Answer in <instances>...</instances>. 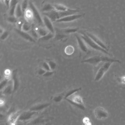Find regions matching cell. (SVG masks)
Listing matches in <instances>:
<instances>
[{"label":"cell","instance_id":"22","mask_svg":"<svg viewBox=\"0 0 125 125\" xmlns=\"http://www.w3.org/2000/svg\"><path fill=\"white\" fill-rule=\"evenodd\" d=\"M78 28H69V29H66L65 32L66 33H72L78 31Z\"/></svg>","mask_w":125,"mask_h":125},{"label":"cell","instance_id":"2","mask_svg":"<svg viewBox=\"0 0 125 125\" xmlns=\"http://www.w3.org/2000/svg\"><path fill=\"white\" fill-rule=\"evenodd\" d=\"M101 62H112L121 63L120 61L118 60L110 58L108 57H104L103 56H95L84 60L82 61V62L89 63L91 65H98Z\"/></svg>","mask_w":125,"mask_h":125},{"label":"cell","instance_id":"5","mask_svg":"<svg viewBox=\"0 0 125 125\" xmlns=\"http://www.w3.org/2000/svg\"><path fill=\"white\" fill-rule=\"evenodd\" d=\"M94 114L96 118L98 120H103L109 116L108 112L102 107H98L94 109Z\"/></svg>","mask_w":125,"mask_h":125},{"label":"cell","instance_id":"19","mask_svg":"<svg viewBox=\"0 0 125 125\" xmlns=\"http://www.w3.org/2000/svg\"><path fill=\"white\" fill-rule=\"evenodd\" d=\"M16 6H10V9L9 11L10 16H15V11H16Z\"/></svg>","mask_w":125,"mask_h":125},{"label":"cell","instance_id":"6","mask_svg":"<svg viewBox=\"0 0 125 125\" xmlns=\"http://www.w3.org/2000/svg\"><path fill=\"white\" fill-rule=\"evenodd\" d=\"M30 7V8L31 9L32 11V13L35 19L38 23L41 25H43V20H42L41 17L40 16V14L39 13L38 10L36 8L34 4L32 3V2H30L29 3Z\"/></svg>","mask_w":125,"mask_h":125},{"label":"cell","instance_id":"13","mask_svg":"<svg viewBox=\"0 0 125 125\" xmlns=\"http://www.w3.org/2000/svg\"><path fill=\"white\" fill-rule=\"evenodd\" d=\"M20 112H17L11 114L8 118V121L11 125H15L18 117L20 115Z\"/></svg>","mask_w":125,"mask_h":125},{"label":"cell","instance_id":"15","mask_svg":"<svg viewBox=\"0 0 125 125\" xmlns=\"http://www.w3.org/2000/svg\"><path fill=\"white\" fill-rule=\"evenodd\" d=\"M53 6L55 10L57 11H66L68 9L66 6L62 5L56 4V5H53Z\"/></svg>","mask_w":125,"mask_h":125},{"label":"cell","instance_id":"7","mask_svg":"<svg viewBox=\"0 0 125 125\" xmlns=\"http://www.w3.org/2000/svg\"><path fill=\"white\" fill-rule=\"evenodd\" d=\"M84 14H76L70 15L60 19L56 21V22H69L80 19L84 16Z\"/></svg>","mask_w":125,"mask_h":125},{"label":"cell","instance_id":"12","mask_svg":"<svg viewBox=\"0 0 125 125\" xmlns=\"http://www.w3.org/2000/svg\"><path fill=\"white\" fill-rule=\"evenodd\" d=\"M15 31L20 36H21L24 39L31 42H35V40L32 37L25 32H24L23 31L20 30L19 29H15Z\"/></svg>","mask_w":125,"mask_h":125},{"label":"cell","instance_id":"10","mask_svg":"<svg viewBox=\"0 0 125 125\" xmlns=\"http://www.w3.org/2000/svg\"><path fill=\"white\" fill-rule=\"evenodd\" d=\"M43 22L46 27L50 31V32L54 33V27L50 19L46 16H45L43 19Z\"/></svg>","mask_w":125,"mask_h":125},{"label":"cell","instance_id":"26","mask_svg":"<svg viewBox=\"0 0 125 125\" xmlns=\"http://www.w3.org/2000/svg\"><path fill=\"white\" fill-rule=\"evenodd\" d=\"M118 81L122 84L125 85V76L118 78Z\"/></svg>","mask_w":125,"mask_h":125},{"label":"cell","instance_id":"20","mask_svg":"<svg viewBox=\"0 0 125 125\" xmlns=\"http://www.w3.org/2000/svg\"><path fill=\"white\" fill-rule=\"evenodd\" d=\"M22 29L23 30V31H24V32L28 31L30 29V26L28 23L25 22V23H23V25L22 27Z\"/></svg>","mask_w":125,"mask_h":125},{"label":"cell","instance_id":"27","mask_svg":"<svg viewBox=\"0 0 125 125\" xmlns=\"http://www.w3.org/2000/svg\"><path fill=\"white\" fill-rule=\"evenodd\" d=\"M9 33L7 31L4 32L1 35V39L2 40H5L7 38L8 36Z\"/></svg>","mask_w":125,"mask_h":125},{"label":"cell","instance_id":"18","mask_svg":"<svg viewBox=\"0 0 125 125\" xmlns=\"http://www.w3.org/2000/svg\"><path fill=\"white\" fill-rule=\"evenodd\" d=\"M38 33L39 35L41 36L42 37L45 36L48 34L47 31L44 29H42V28H39L38 29Z\"/></svg>","mask_w":125,"mask_h":125},{"label":"cell","instance_id":"17","mask_svg":"<svg viewBox=\"0 0 125 125\" xmlns=\"http://www.w3.org/2000/svg\"><path fill=\"white\" fill-rule=\"evenodd\" d=\"M53 36H54L53 33H52L51 32L49 33H48L45 36L42 37L40 39V40H42V41H48V40H50V39H52V38H53Z\"/></svg>","mask_w":125,"mask_h":125},{"label":"cell","instance_id":"33","mask_svg":"<svg viewBox=\"0 0 125 125\" xmlns=\"http://www.w3.org/2000/svg\"><path fill=\"white\" fill-rule=\"evenodd\" d=\"M4 104V101L1 99V100H0V106H2V105H3Z\"/></svg>","mask_w":125,"mask_h":125},{"label":"cell","instance_id":"1","mask_svg":"<svg viewBox=\"0 0 125 125\" xmlns=\"http://www.w3.org/2000/svg\"><path fill=\"white\" fill-rule=\"evenodd\" d=\"M78 10L68 9L64 11H59L54 10L50 12L45 13V16L49 17L51 21H56L57 20L70 15L77 14Z\"/></svg>","mask_w":125,"mask_h":125},{"label":"cell","instance_id":"25","mask_svg":"<svg viewBox=\"0 0 125 125\" xmlns=\"http://www.w3.org/2000/svg\"><path fill=\"white\" fill-rule=\"evenodd\" d=\"M43 68L44 69L45 71H49L51 70L50 67L49 65V63H47L46 62H44L43 63Z\"/></svg>","mask_w":125,"mask_h":125},{"label":"cell","instance_id":"23","mask_svg":"<svg viewBox=\"0 0 125 125\" xmlns=\"http://www.w3.org/2000/svg\"><path fill=\"white\" fill-rule=\"evenodd\" d=\"M8 20L11 23H16L17 22V19L14 16L9 17L8 18Z\"/></svg>","mask_w":125,"mask_h":125},{"label":"cell","instance_id":"32","mask_svg":"<svg viewBox=\"0 0 125 125\" xmlns=\"http://www.w3.org/2000/svg\"><path fill=\"white\" fill-rule=\"evenodd\" d=\"M31 33H32V35L33 36L35 37V38H37V37H38V34H37V33H36L35 31H31Z\"/></svg>","mask_w":125,"mask_h":125},{"label":"cell","instance_id":"11","mask_svg":"<svg viewBox=\"0 0 125 125\" xmlns=\"http://www.w3.org/2000/svg\"><path fill=\"white\" fill-rule=\"evenodd\" d=\"M76 35L77 43H78V45H79V46L80 49L84 52H88V49L87 46L85 43V42L82 38L81 36H79L77 35Z\"/></svg>","mask_w":125,"mask_h":125},{"label":"cell","instance_id":"30","mask_svg":"<svg viewBox=\"0 0 125 125\" xmlns=\"http://www.w3.org/2000/svg\"><path fill=\"white\" fill-rule=\"evenodd\" d=\"M4 2L6 5L8 7V8H9L10 5L11 0H5Z\"/></svg>","mask_w":125,"mask_h":125},{"label":"cell","instance_id":"9","mask_svg":"<svg viewBox=\"0 0 125 125\" xmlns=\"http://www.w3.org/2000/svg\"><path fill=\"white\" fill-rule=\"evenodd\" d=\"M86 34L95 42L96 44L97 45H98L100 47L102 48V49L105 50L107 51L108 49H107V47L106 45L100 40L96 36L94 35L92 33H86Z\"/></svg>","mask_w":125,"mask_h":125},{"label":"cell","instance_id":"14","mask_svg":"<svg viewBox=\"0 0 125 125\" xmlns=\"http://www.w3.org/2000/svg\"><path fill=\"white\" fill-rule=\"evenodd\" d=\"M22 13H23V11L22 10L21 5L19 3H18L17 5L16 8L15 17L17 19L20 18L22 16Z\"/></svg>","mask_w":125,"mask_h":125},{"label":"cell","instance_id":"28","mask_svg":"<svg viewBox=\"0 0 125 125\" xmlns=\"http://www.w3.org/2000/svg\"><path fill=\"white\" fill-rule=\"evenodd\" d=\"M46 72V71L44 69H40L39 70L38 73L39 75H44Z\"/></svg>","mask_w":125,"mask_h":125},{"label":"cell","instance_id":"21","mask_svg":"<svg viewBox=\"0 0 125 125\" xmlns=\"http://www.w3.org/2000/svg\"><path fill=\"white\" fill-rule=\"evenodd\" d=\"M28 4V3L27 0H24L22 2L21 5V7L22 10L23 11V13L26 10Z\"/></svg>","mask_w":125,"mask_h":125},{"label":"cell","instance_id":"8","mask_svg":"<svg viewBox=\"0 0 125 125\" xmlns=\"http://www.w3.org/2000/svg\"><path fill=\"white\" fill-rule=\"evenodd\" d=\"M71 102L83 110H84L85 109L82 98L80 96H73L71 100Z\"/></svg>","mask_w":125,"mask_h":125},{"label":"cell","instance_id":"31","mask_svg":"<svg viewBox=\"0 0 125 125\" xmlns=\"http://www.w3.org/2000/svg\"><path fill=\"white\" fill-rule=\"evenodd\" d=\"M65 36L64 35H57L56 39H57L58 40H60L61 39L63 38L64 37H65Z\"/></svg>","mask_w":125,"mask_h":125},{"label":"cell","instance_id":"29","mask_svg":"<svg viewBox=\"0 0 125 125\" xmlns=\"http://www.w3.org/2000/svg\"><path fill=\"white\" fill-rule=\"evenodd\" d=\"M53 72H50V71H49L46 72L43 75V76L45 77H48L49 76H51L52 74H53Z\"/></svg>","mask_w":125,"mask_h":125},{"label":"cell","instance_id":"16","mask_svg":"<svg viewBox=\"0 0 125 125\" xmlns=\"http://www.w3.org/2000/svg\"><path fill=\"white\" fill-rule=\"evenodd\" d=\"M54 10H55V9L53 6L52 5L50 4H47L45 5L43 7L42 9V11L45 13L50 12Z\"/></svg>","mask_w":125,"mask_h":125},{"label":"cell","instance_id":"4","mask_svg":"<svg viewBox=\"0 0 125 125\" xmlns=\"http://www.w3.org/2000/svg\"><path fill=\"white\" fill-rule=\"evenodd\" d=\"M112 63H113L112 62H106L103 63L99 69L96 74L94 79L95 82H98L102 79L105 74L109 69Z\"/></svg>","mask_w":125,"mask_h":125},{"label":"cell","instance_id":"3","mask_svg":"<svg viewBox=\"0 0 125 125\" xmlns=\"http://www.w3.org/2000/svg\"><path fill=\"white\" fill-rule=\"evenodd\" d=\"M81 37L83 39L85 43H86L88 46L93 49L94 50L103 52V53L108 55H111V54L109 53L108 51H107V50L102 49L98 45H97L86 34V33H82V35L81 36Z\"/></svg>","mask_w":125,"mask_h":125},{"label":"cell","instance_id":"24","mask_svg":"<svg viewBox=\"0 0 125 125\" xmlns=\"http://www.w3.org/2000/svg\"><path fill=\"white\" fill-rule=\"evenodd\" d=\"M49 65L50 67L51 70H53L56 67V64L55 62L52 61H49Z\"/></svg>","mask_w":125,"mask_h":125}]
</instances>
